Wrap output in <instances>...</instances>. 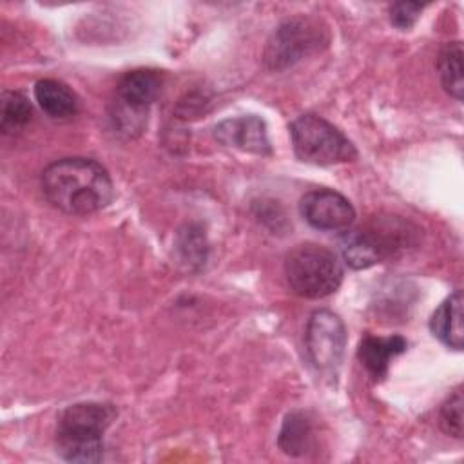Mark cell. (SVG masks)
Here are the masks:
<instances>
[{
  "label": "cell",
  "instance_id": "1",
  "mask_svg": "<svg viewBox=\"0 0 464 464\" xmlns=\"http://www.w3.org/2000/svg\"><path fill=\"white\" fill-rule=\"evenodd\" d=\"M40 185L45 199L63 214L89 216L105 208L114 198L107 169L91 158L72 156L49 163Z\"/></svg>",
  "mask_w": 464,
  "mask_h": 464
},
{
  "label": "cell",
  "instance_id": "2",
  "mask_svg": "<svg viewBox=\"0 0 464 464\" xmlns=\"http://www.w3.org/2000/svg\"><path fill=\"white\" fill-rule=\"evenodd\" d=\"M118 411L107 402H78L65 408L56 424V451L69 462H100L103 433Z\"/></svg>",
  "mask_w": 464,
  "mask_h": 464
},
{
  "label": "cell",
  "instance_id": "3",
  "mask_svg": "<svg viewBox=\"0 0 464 464\" xmlns=\"http://www.w3.org/2000/svg\"><path fill=\"white\" fill-rule=\"evenodd\" d=\"M285 277L294 294L306 299H323L339 288L343 265L334 250L303 243L286 254Z\"/></svg>",
  "mask_w": 464,
  "mask_h": 464
},
{
  "label": "cell",
  "instance_id": "4",
  "mask_svg": "<svg viewBox=\"0 0 464 464\" xmlns=\"http://www.w3.org/2000/svg\"><path fill=\"white\" fill-rule=\"evenodd\" d=\"M294 154L312 165H337L357 158L353 143L317 114H301L290 123Z\"/></svg>",
  "mask_w": 464,
  "mask_h": 464
},
{
  "label": "cell",
  "instance_id": "5",
  "mask_svg": "<svg viewBox=\"0 0 464 464\" xmlns=\"http://www.w3.org/2000/svg\"><path fill=\"white\" fill-rule=\"evenodd\" d=\"M161 89V76L154 69H134L125 72L114 92L111 105V120L114 127L136 136L145 129L147 114Z\"/></svg>",
  "mask_w": 464,
  "mask_h": 464
},
{
  "label": "cell",
  "instance_id": "6",
  "mask_svg": "<svg viewBox=\"0 0 464 464\" xmlns=\"http://www.w3.org/2000/svg\"><path fill=\"white\" fill-rule=\"evenodd\" d=\"M410 232L399 219L373 221L366 227L346 230L341 239V254L350 268L364 270L404 248Z\"/></svg>",
  "mask_w": 464,
  "mask_h": 464
},
{
  "label": "cell",
  "instance_id": "7",
  "mask_svg": "<svg viewBox=\"0 0 464 464\" xmlns=\"http://www.w3.org/2000/svg\"><path fill=\"white\" fill-rule=\"evenodd\" d=\"M323 42V29L312 20L301 16L286 20L270 36L265 49V63L272 71L288 69Z\"/></svg>",
  "mask_w": 464,
  "mask_h": 464
},
{
  "label": "cell",
  "instance_id": "8",
  "mask_svg": "<svg viewBox=\"0 0 464 464\" xmlns=\"http://www.w3.org/2000/svg\"><path fill=\"white\" fill-rule=\"evenodd\" d=\"M304 346L310 362L317 370H335L341 364L346 348V328L343 319L330 310H315L306 323Z\"/></svg>",
  "mask_w": 464,
  "mask_h": 464
},
{
  "label": "cell",
  "instance_id": "9",
  "mask_svg": "<svg viewBox=\"0 0 464 464\" xmlns=\"http://www.w3.org/2000/svg\"><path fill=\"white\" fill-rule=\"evenodd\" d=\"M303 219L317 230L346 232L355 221V208L339 192L332 188H315L299 201Z\"/></svg>",
  "mask_w": 464,
  "mask_h": 464
},
{
  "label": "cell",
  "instance_id": "10",
  "mask_svg": "<svg viewBox=\"0 0 464 464\" xmlns=\"http://www.w3.org/2000/svg\"><path fill=\"white\" fill-rule=\"evenodd\" d=\"M214 138L227 147H234L245 152L266 156L272 152L266 125L265 121L256 116H239V118H228L219 121L214 127Z\"/></svg>",
  "mask_w": 464,
  "mask_h": 464
},
{
  "label": "cell",
  "instance_id": "11",
  "mask_svg": "<svg viewBox=\"0 0 464 464\" xmlns=\"http://www.w3.org/2000/svg\"><path fill=\"white\" fill-rule=\"evenodd\" d=\"M406 348H408V341L402 335H392V337L368 335L361 341L357 357L373 379H382L388 373V366L392 359L404 353Z\"/></svg>",
  "mask_w": 464,
  "mask_h": 464
},
{
  "label": "cell",
  "instance_id": "12",
  "mask_svg": "<svg viewBox=\"0 0 464 464\" xmlns=\"http://www.w3.org/2000/svg\"><path fill=\"white\" fill-rule=\"evenodd\" d=\"M462 292L457 290L446 297L430 319L433 335L448 348L462 350L464 330H462Z\"/></svg>",
  "mask_w": 464,
  "mask_h": 464
},
{
  "label": "cell",
  "instance_id": "13",
  "mask_svg": "<svg viewBox=\"0 0 464 464\" xmlns=\"http://www.w3.org/2000/svg\"><path fill=\"white\" fill-rule=\"evenodd\" d=\"M34 100L42 111L54 120H67L78 112V96L72 89L54 78H44L34 83Z\"/></svg>",
  "mask_w": 464,
  "mask_h": 464
},
{
  "label": "cell",
  "instance_id": "14",
  "mask_svg": "<svg viewBox=\"0 0 464 464\" xmlns=\"http://www.w3.org/2000/svg\"><path fill=\"white\" fill-rule=\"evenodd\" d=\"M277 446L290 457H303L314 448V426L310 417L301 411H290L277 435Z\"/></svg>",
  "mask_w": 464,
  "mask_h": 464
},
{
  "label": "cell",
  "instance_id": "15",
  "mask_svg": "<svg viewBox=\"0 0 464 464\" xmlns=\"http://www.w3.org/2000/svg\"><path fill=\"white\" fill-rule=\"evenodd\" d=\"M439 76L444 91L455 100H462V45L460 42L446 44L437 60Z\"/></svg>",
  "mask_w": 464,
  "mask_h": 464
},
{
  "label": "cell",
  "instance_id": "16",
  "mask_svg": "<svg viewBox=\"0 0 464 464\" xmlns=\"http://www.w3.org/2000/svg\"><path fill=\"white\" fill-rule=\"evenodd\" d=\"M33 116V105L27 96L20 91H4L2 92V112H0V129L4 134L14 132L29 123Z\"/></svg>",
  "mask_w": 464,
  "mask_h": 464
},
{
  "label": "cell",
  "instance_id": "17",
  "mask_svg": "<svg viewBox=\"0 0 464 464\" xmlns=\"http://www.w3.org/2000/svg\"><path fill=\"white\" fill-rule=\"evenodd\" d=\"M462 392L455 390L440 406V413H439V422L440 428L444 430V433L455 437V439H462Z\"/></svg>",
  "mask_w": 464,
  "mask_h": 464
},
{
  "label": "cell",
  "instance_id": "18",
  "mask_svg": "<svg viewBox=\"0 0 464 464\" xmlns=\"http://www.w3.org/2000/svg\"><path fill=\"white\" fill-rule=\"evenodd\" d=\"M422 9H424V4L420 2H395L388 9L390 22L397 29L406 31L419 20Z\"/></svg>",
  "mask_w": 464,
  "mask_h": 464
}]
</instances>
